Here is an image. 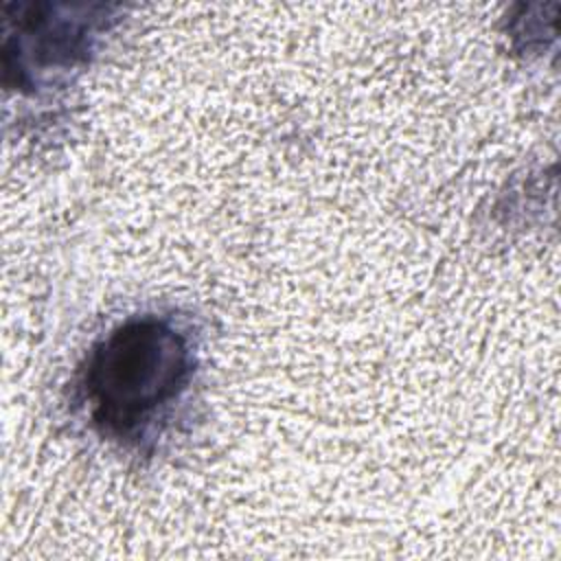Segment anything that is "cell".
I'll use <instances>...</instances> for the list:
<instances>
[{
    "label": "cell",
    "mask_w": 561,
    "mask_h": 561,
    "mask_svg": "<svg viewBox=\"0 0 561 561\" xmlns=\"http://www.w3.org/2000/svg\"><path fill=\"white\" fill-rule=\"evenodd\" d=\"M193 337L173 316H131L88 353L79 388L92 427L138 443L193 381Z\"/></svg>",
    "instance_id": "6da1fadb"
},
{
    "label": "cell",
    "mask_w": 561,
    "mask_h": 561,
    "mask_svg": "<svg viewBox=\"0 0 561 561\" xmlns=\"http://www.w3.org/2000/svg\"><path fill=\"white\" fill-rule=\"evenodd\" d=\"M90 9L94 7L50 2L18 7V39L13 48H4V59H15L4 64L7 72L15 70L22 85L31 72H61L85 61L92 39L107 28L103 13L88 15Z\"/></svg>",
    "instance_id": "7a4b0ae2"
}]
</instances>
